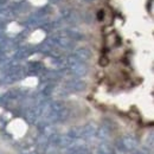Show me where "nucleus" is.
<instances>
[{
    "instance_id": "18",
    "label": "nucleus",
    "mask_w": 154,
    "mask_h": 154,
    "mask_svg": "<svg viewBox=\"0 0 154 154\" xmlns=\"http://www.w3.org/2000/svg\"><path fill=\"white\" fill-rule=\"evenodd\" d=\"M103 18H104V12H103V11H98V13H97V19L102 20Z\"/></svg>"
},
{
    "instance_id": "4",
    "label": "nucleus",
    "mask_w": 154,
    "mask_h": 154,
    "mask_svg": "<svg viewBox=\"0 0 154 154\" xmlns=\"http://www.w3.org/2000/svg\"><path fill=\"white\" fill-rule=\"evenodd\" d=\"M46 21H49V13L46 12V10H40L38 12L33 13L26 21V26L27 27H42V25H44Z\"/></svg>"
},
{
    "instance_id": "2",
    "label": "nucleus",
    "mask_w": 154,
    "mask_h": 154,
    "mask_svg": "<svg viewBox=\"0 0 154 154\" xmlns=\"http://www.w3.org/2000/svg\"><path fill=\"white\" fill-rule=\"evenodd\" d=\"M87 88V83L82 79L78 78H70L66 82H64V84L62 85V91L60 95H69L71 93H79L85 90Z\"/></svg>"
},
{
    "instance_id": "12",
    "label": "nucleus",
    "mask_w": 154,
    "mask_h": 154,
    "mask_svg": "<svg viewBox=\"0 0 154 154\" xmlns=\"http://www.w3.org/2000/svg\"><path fill=\"white\" fill-rule=\"evenodd\" d=\"M65 154H91L90 148L87 145H72L71 147L66 148Z\"/></svg>"
},
{
    "instance_id": "6",
    "label": "nucleus",
    "mask_w": 154,
    "mask_h": 154,
    "mask_svg": "<svg viewBox=\"0 0 154 154\" xmlns=\"http://www.w3.org/2000/svg\"><path fill=\"white\" fill-rule=\"evenodd\" d=\"M137 147V140L133 135H123L117 140V148L121 152H128Z\"/></svg>"
},
{
    "instance_id": "13",
    "label": "nucleus",
    "mask_w": 154,
    "mask_h": 154,
    "mask_svg": "<svg viewBox=\"0 0 154 154\" xmlns=\"http://www.w3.org/2000/svg\"><path fill=\"white\" fill-rule=\"evenodd\" d=\"M72 55L79 62H87V60H89L90 58L93 57V54L88 48H79V49H77L72 52Z\"/></svg>"
},
{
    "instance_id": "3",
    "label": "nucleus",
    "mask_w": 154,
    "mask_h": 154,
    "mask_svg": "<svg viewBox=\"0 0 154 154\" xmlns=\"http://www.w3.org/2000/svg\"><path fill=\"white\" fill-rule=\"evenodd\" d=\"M26 76V70H25V66L23 65H17L16 68L4 72V76L1 77V83H14V82H18L21 78Z\"/></svg>"
},
{
    "instance_id": "11",
    "label": "nucleus",
    "mask_w": 154,
    "mask_h": 154,
    "mask_svg": "<svg viewBox=\"0 0 154 154\" xmlns=\"http://www.w3.org/2000/svg\"><path fill=\"white\" fill-rule=\"evenodd\" d=\"M112 131H113V128H112V122L109 123L108 121H104V122L102 123V126H101L100 128H97L96 135L101 140H107V139L110 136V134H112Z\"/></svg>"
},
{
    "instance_id": "21",
    "label": "nucleus",
    "mask_w": 154,
    "mask_h": 154,
    "mask_svg": "<svg viewBox=\"0 0 154 154\" xmlns=\"http://www.w3.org/2000/svg\"><path fill=\"white\" fill-rule=\"evenodd\" d=\"M84 1H87V2H91V1H95V0H84Z\"/></svg>"
},
{
    "instance_id": "5",
    "label": "nucleus",
    "mask_w": 154,
    "mask_h": 154,
    "mask_svg": "<svg viewBox=\"0 0 154 154\" xmlns=\"http://www.w3.org/2000/svg\"><path fill=\"white\" fill-rule=\"evenodd\" d=\"M88 65L85 64V62H76L71 65H69L65 69V72H68L69 75L79 78V77H84L88 74Z\"/></svg>"
},
{
    "instance_id": "17",
    "label": "nucleus",
    "mask_w": 154,
    "mask_h": 154,
    "mask_svg": "<svg viewBox=\"0 0 154 154\" xmlns=\"http://www.w3.org/2000/svg\"><path fill=\"white\" fill-rule=\"evenodd\" d=\"M147 145H149V147H153V132L149 133V137H147Z\"/></svg>"
},
{
    "instance_id": "8",
    "label": "nucleus",
    "mask_w": 154,
    "mask_h": 154,
    "mask_svg": "<svg viewBox=\"0 0 154 154\" xmlns=\"http://www.w3.org/2000/svg\"><path fill=\"white\" fill-rule=\"evenodd\" d=\"M35 52H37V51H36V48H33V46H29V45L20 46V48H18L17 50H14L12 52L11 57L17 59V60H21V59H25V58H27L29 56H31Z\"/></svg>"
},
{
    "instance_id": "1",
    "label": "nucleus",
    "mask_w": 154,
    "mask_h": 154,
    "mask_svg": "<svg viewBox=\"0 0 154 154\" xmlns=\"http://www.w3.org/2000/svg\"><path fill=\"white\" fill-rule=\"evenodd\" d=\"M96 132L97 126L95 123L89 122L84 126L71 128L66 134L71 136L72 139H75V140H88V139H91V137L96 136Z\"/></svg>"
},
{
    "instance_id": "9",
    "label": "nucleus",
    "mask_w": 154,
    "mask_h": 154,
    "mask_svg": "<svg viewBox=\"0 0 154 154\" xmlns=\"http://www.w3.org/2000/svg\"><path fill=\"white\" fill-rule=\"evenodd\" d=\"M26 75H42L44 71V65L40 62H29L25 66Z\"/></svg>"
},
{
    "instance_id": "10",
    "label": "nucleus",
    "mask_w": 154,
    "mask_h": 154,
    "mask_svg": "<svg viewBox=\"0 0 154 154\" xmlns=\"http://www.w3.org/2000/svg\"><path fill=\"white\" fill-rule=\"evenodd\" d=\"M60 19L64 23H69V24H75L78 19V16L75 11H72L71 8H63L60 11Z\"/></svg>"
},
{
    "instance_id": "19",
    "label": "nucleus",
    "mask_w": 154,
    "mask_h": 154,
    "mask_svg": "<svg viewBox=\"0 0 154 154\" xmlns=\"http://www.w3.org/2000/svg\"><path fill=\"white\" fill-rule=\"evenodd\" d=\"M107 63H108V59H107V58H103V59H100V64H101V65H103V66H106V65H107Z\"/></svg>"
},
{
    "instance_id": "7",
    "label": "nucleus",
    "mask_w": 154,
    "mask_h": 154,
    "mask_svg": "<svg viewBox=\"0 0 154 154\" xmlns=\"http://www.w3.org/2000/svg\"><path fill=\"white\" fill-rule=\"evenodd\" d=\"M25 91L23 89H11L2 95H0V104H6L13 101H18L21 97H24Z\"/></svg>"
},
{
    "instance_id": "20",
    "label": "nucleus",
    "mask_w": 154,
    "mask_h": 154,
    "mask_svg": "<svg viewBox=\"0 0 154 154\" xmlns=\"http://www.w3.org/2000/svg\"><path fill=\"white\" fill-rule=\"evenodd\" d=\"M59 1H62V0H49L50 4H57V2H59Z\"/></svg>"
},
{
    "instance_id": "15",
    "label": "nucleus",
    "mask_w": 154,
    "mask_h": 154,
    "mask_svg": "<svg viewBox=\"0 0 154 154\" xmlns=\"http://www.w3.org/2000/svg\"><path fill=\"white\" fill-rule=\"evenodd\" d=\"M96 154H116L115 149L112 145H109L108 142H101L97 147Z\"/></svg>"
},
{
    "instance_id": "14",
    "label": "nucleus",
    "mask_w": 154,
    "mask_h": 154,
    "mask_svg": "<svg viewBox=\"0 0 154 154\" xmlns=\"http://www.w3.org/2000/svg\"><path fill=\"white\" fill-rule=\"evenodd\" d=\"M69 38H71L72 40H82L83 39V33L81 32V31H78L77 29L75 27H66V29H64V30H62Z\"/></svg>"
},
{
    "instance_id": "16",
    "label": "nucleus",
    "mask_w": 154,
    "mask_h": 154,
    "mask_svg": "<svg viewBox=\"0 0 154 154\" xmlns=\"http://www.w3.org/2000/svg\"><path fill=\"white\" fill-rule=\"evenodd\" d=\"M127 154H146L143 151H141V149H139L137 147L136 148H134V149H131V151H128L127 152Z\"/></svg>"
}]
</instances>
